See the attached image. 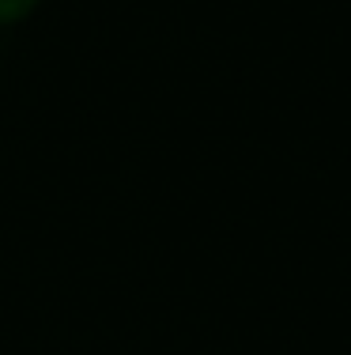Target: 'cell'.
Wrapping results in <instances>:
<instances>
[{
    "label": "cell",
    "mask_w": 351,
    "mask_h": 355,
    "mask_svg": "<svg viewBox=\"0 0 351 355\" xmlns=\"http://www.w3.org/2000/svg\"><path fill=\"white\" fill-rule=\"evenodd\" d=\"M30 4H35V0H0V23H4V19H19Z\"/></svg>",
    "instance_id": "cell-1"
}]
</instances>
